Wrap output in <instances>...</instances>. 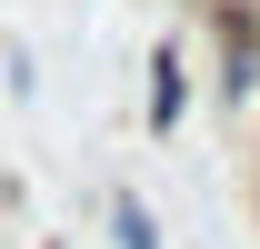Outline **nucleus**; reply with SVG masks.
Returning <instances> with one entry per match:
<instances>
[{
	"label": "nucleus",
	"instance_id": "f257e3e1",
	"mask_svg": "<svg viewBox=\"0 0 260 249\" xmlns=\"http://www.w3.org/2000/svg\"><path fill=\"white\" fill-rule=\"evenodd\" d=\"M210 90H220V110L240 120V110H260V10H210Z\"/></svg>",
	"mask_w": 260,
	"mask_h": 249
},
{
	"label": "nucleus",
	"instance_id": "f03ea898",
	"mask_svg": "<svg viewBox=\"0 0 260 249\" xmlns=\"http://www.w3.org/2000/svg\"><path fill=\"white\" fill-rule=\"evenodd\" d=\"M190 120V60L180 40H150V130H180Z\"/></svg>",
	"mask_w": 260,
	"mask_h": 249
},
{
	"label": "nucleus",
	"instance_id": "7ed1b4c3",
	"mask_svg": "<svg viewBox=\"0 0 260 249\" xmlns=\"http://www.w3.org/2000/svg\"><path fill=\"white\" fill-rule=\"evenodd\" d=\"M100 219H110V249H170V239H160V219H150V199H140V189H110V210H100Z\"/></svg>",
	"mask_w": 260,
	"mask_h": 249
}]
</instances>
